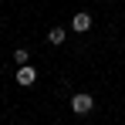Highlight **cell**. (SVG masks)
I'll return each mask as SVG.
<instances>
[{
  "mask_svg": "<svg viewBox=\"0 0 125 125\" xmlns=\"http://www.w3.org/2000/svg\"><path fill=\"white\" fill-rule=\"evenodd\" d=\"M91 108H95V98H91L88 91H78V95L71 98V112H74V115H88Z\"/></svg>",
  "mask_w": 125,
  "mask_h": 125,
  "instance_id": "obj_1",
  "label": "cell"
},
{
  "mask_svg": "<svg viewBox=\"0 0 125 125\" xmlns=\"http://www.w3.org/2000/svg\"><path fill=\"white\" fill-rule=\"evenodd\" d=\"M10 58H14V64H17V68H24V64L31 61V51H27V47H17V51H14Z\"/></svg>",
  "mask_w": 125,
  "mask_h": 125,
  "instance_id": "obj_4",
  "label": "cell"
},
{
  "mask_svg": "<svg viewBox=\"0 0 125 125\" xmlns=\"http://www.w3.org/2000/svg\"><path fill=\"white\" fill-rule=\"evenodd\" d=\"M47 41H51V44H64V27H51Z\"/></svg>",
  "mask_w": 125,
  "mask_h": 125,
  "instance_id": "obj_5",
  "label": "cell"
},
{
  "mask_svg": "<svg viewBox=\"0 0 125 125\" xmlns=\"http://www.w3.org/2000/svg\"><path fill=\"white\" fill-rule=\"evenodd\" d=\"M88 27H91V14H74V21H71V31H78V34H84V31H88Z\"/></svg>",
  "mask_w": 125,
  "mask_h": 125,
  "instance_id": "obj_3",
  "label": "cell"
},
{
  "mask_svg": "<svg viewBox=\"0 0 125 125\" xmlns=\"http://www.w3.org/2000/svg\"><path fill=\"white\" fill-rule=\"evenodd\" d=\"M34 81H37V71H34L31 64H24V68H17V84H21V88H31Z\"/></svg>",
  "mask_w": 125,
  "mask_h": 125,
  "instance_id": "obj_2",
  "label": "cell"
}]
</instances>
